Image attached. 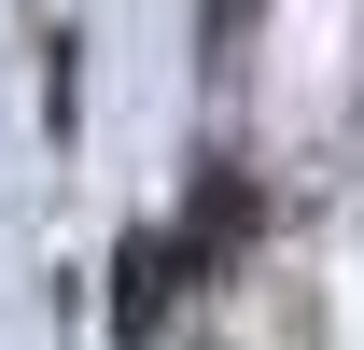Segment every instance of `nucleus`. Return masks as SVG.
Returning a JSON list of instances; mask_svg holds the SVG:
<instances>
[{
	"label": "nucleus",
	"instance_id": "f03ea898",
	"mask_svg": "<svg viewBox=\"0 0 364 350\" xmlns=\"http://www.w3.org/2000/svg\"><path fill=\"white\" fill-rule=\"evenodd\" d=\"M210 14H225V28H238V14H252V0H210Z\"/></svg>",
	"mask_w": 364,
	"mask_h": 350
},
{
	"label": "nucleus",
	"instance_id": "f257e3e1",
	"mask_svg": "<svg viewBox=\"0 0 364 350\" xmlns=\"http://www.w3.org/2000/svg\"><path fill=\"white\" fill-rule=\"evenodd\" d=\"M154 308H168V238H127V295H112V322L154 336Z\"/></svg>",
	"mask_w": 364,
	"mask_h": 350
}]
</instances>
